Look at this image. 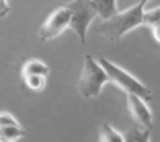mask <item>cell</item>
<instances>
[{
	"label": "cell",
	"mask_w": 160,
	"mask_h": 142,
	"mask_svg": "<svg viewBox=\"0 0 160 142\" xmlns=\"http://www.w3.org/2000/svg\"><path fill=\"white\" fill-rule=\"evenodd\" d=\"M144 10H146V6H142L140 2L125 10H119L115 17H111V19L103 21L99 25V33L105 35L107 39H111V41H119L123 35H127L129 31H133L136 27L142 25Z\"/></svg>",
	"instance_id": "cell-1"
},
{
	"label": "cell",
	"mask_w": 160,
	"mask_h": 142,
	"mask_svg": "<svg viewBox=\"0 0 160 142\" xmlns=\"http://www.w3.org/2000/svg\"><path fill=\"white\" fill-rule=\"evenodd\" d=\"M97 62H99V66L105 70V74H107V81H109V82H115L119 89H123V93L133 95V97H140V99L146 101V103L152 99L150 87H146L142 81H138L136 76H132L129 72L123 70V68L115 66L113 62L107 60V58H99Z\"/></svg>",
	"instance_id": "cell-2"
},
{
	"label": "cell",
	"mask_w": 160,
	"mask_h": 142,
	"mask_svg": "<svg viewBox=\"0 0 160 142\" xmlns=\"http://www.w3.org/2000/svg\"><path fill=\"white\" fill-rule=\"evenodd\" d=\"M107 81V74L105 70L99 66V62L94 60L92 56H84V66H82V74L78 78V93L84 97V99H94V97H99L101 89Z\"/></svg>",
	"instance_id": "cell-3"
},
{
	"label": "cell",
	"mask_w": 160,
	"mask_h": 142,
	"mask_svg": "<svg viewBox=\"0 0 160 142\" xmlns=\"http://www.w3.org/2000/svg\"><path fill=\"white\" fill-rule=\"evenodd\" d=\"M66 8L70 10V29L78 35L80 41L84 43L86 41V33H88V27H90V23H92V19L97 17L94 10H92V6H90L88 0H86V2L72 0V2L66 4Z\"/></svg>",
	"instance_id": "cell-4"
},
{
	"label": "cell",
	"mask_w": 160,
	"mask_h": 142,
	"mask_svg": "<svg viewBox=\"0 0 160 142\" xmlns=\"http://www.w3.org/2000/svg\"><path fill=\"white\" fill-rule=\"evenodd\" d=\"M66 29H70V10L64 4L52 10V14L43 21L41 29H39V37L43 41H49V39H56L58 35H62Z\"/></svg>",
	"instance_id": "cell-5"
},
{
	"label": "cell",
	"mask_w": 160,
	"mask_h": 142,
	"mask_svg": "<svg viewBox=\"0 0 160 142\" xmlns=\"http://www.w3.org/2000/svg\"><path fill=\"white\" fill-rule=\"evenodd\" d=\"M127 107H129V113H132L133 122L138 124V128L144 130V132H150L152 130V111L146 101H142L140 97H133V95H127Z\"/></svg>",
	"instance_id": "cell-6"
},
{
	"label": "cell",
	"mask_w": 160,
	"mask_h": 142,
	"mask_svg": "<svg viewBox=\"0 0 160 142\" xmlns=\"http://www.w3.org/2000/svg\"><path fill=\"white\" fill-rule=\"evenodd\" d=\"M25 136V128L19 124V119L12 118L6 111H0V140H19Z\"/></svg>",
	"instance_id": "cell-7"
},
{
	"label": "cell",
	"mask_w": 160,
	"mask_h": 142,
	"mask_svg": "<svg viewBox=\"0 0 160 142\" xmlns=\"http://www.w3.org/2000/svg\"><path fill=\"white\" fill-rule=\"evenodd\" d=\"M88 2H90V6H92L94 14L101 17L103 21L111 19V17H115V14L119 13L117 0H88Z\"/></svg>",
	"instance_id": "cell-8"
},
{
	"label": "cell",
	"mask_w": 160,
	"mask_h": 142,
	"mask_svg": "<svg viewBox=\"0 0 160 142\" xmlns=\"http://www.w3.org/2000/svg\"><path fill=\"white\" fill-rule=\"evenodd\" d=\"M49 74V66H47L43 60H37V58H33V60H27L23 64V68H21V76H47Z\"/></svg>",
	"instance_id": "cell-9"
},
{
	"label": "cell",
	"mask_w": 160,
	"mask_h": 142,
	"mask_svg": "<svg viewBox=\"0 0 160 142\" xmlns=\"http://www.w3.org/2000/svg\"><path fill=\"white\" fill-rule=\"evenodd\" d=\"M99 142H125V138L111 124H103L99 128Z\"/></svg>",
	"instance_id": "cell-10"
},
{
	"label": "cell",
	"mask_w": 160,
	"mask_h": 142,
	"mask_svg": "<svg viewBox=\"0 0 160 142\" xmlns=\"http://www.w3.org/2000/svg\"><path fill=\"white\" fill-rule=\"evenodd\" d=\"M158 23H160V6L150 8V10H144L142 25H148V27H152V25H158Z\"/></svg>",
	"instance_id": "cell-11"
},
{
	"label": "cell",
	"mask_w": 160,
	"mask_h": 142,
	"mask_svg": "<svg viewBox=\"0 0 160 142\" xmlns=\"http://www.w3.org/2000/svg\"><path fill=\"white\" fill-rule=\"evenodd\" d=\"M125 142H150V132H144V130L136 128L125 136Z\"/></svg>",
	"instance_id": "cell-12"
},
{
	"label": "cell",
	"mask_w": 160,
	"mask_h": 142,
	"mask_svg": "<svg viewBox=\"0 0 160 142\" xmlns=\"http://www.w3.org/2000/svg\"><path fill=\"white\" fill-rule=\"evenodd\" d=\"M23 82L31 91H41L43 87H45V76H25Z\"/></svg>",
	"instance_id": "cell-13"
},
{
	"label": "cell",
	"mask_w": 160,
	"mask_h": 142,
	"mask_svg": "<svg viewBox=\"0 0 160 142\" xmlns=\"http://www.w3.org/2000/svg\"><path fill=\"white\" fill-rule=\"evenodd\" d=\"M8 14V0H0V17Z\"/></svg>",
	"instance_id": "cell-14"
},
{
	"label": "cell",
	"mask_w": 160,
	"mask_h": 142,
	"mask_svg": "<svg viewBox=\"0 0 160 142\" xmlns=\"http://www.w3.org/2000/svg\"><path fill=\"white\" fill-rule=\"evenodd\" d=\"M150 29H152V35H154V39L160 43V23H158V25H152Z\"/></svg>",
	"instance_id": "cell-15"
},
{
	"label": "cell",
	"mask_w": 160,
	"mask_h": 142,
	"mask_svg": "<svg viewBox=\"0 0 160 142\" xmlns=\"http://www.w3.org/2000/svg\"><path fill=\"white\" fill-rule=\"evenodd\" d=\"M0 142H10V140H0Z\"/></svg>",
	"instance_id": "cell-16"
},
{
	"label": "cell",
	"mask_w": 160,
	"mask_h": 142,
	"mask_svg": "<svg viewBox=\"0 0 160 142\" xmlns=\"http://www.w3.org/2000/svg\"><path fill=\"white\" fill-rule=\"evenodd\" d=\"M78 2H86V0H78Z\"/></svg>",
	"instance_id": "cell-17"
}]
</instances>
